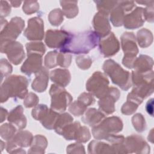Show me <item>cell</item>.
<instances>
[{
	"label": "cell",
	"mask_w": 154,
	"mask_h": 154,
	"mask_svg": "<svg viewBox=\"0 0 154 154\" xmlns=\"http://www.w3.org/2000/svg\"><path fill=\"white\" fill-rule=\"evenodd\" d=\"M66 152L67 153H85L84 146L78 142L69 145L67 147Z\"/></svg>",
	"instance_id": "obj_50"
},
{
	"label": "cell",
	"mask_w": 154,
	"mask_h": 154,
	"mask_svg": "<svg viewBox=\"0 0 154 154\" xmlns=\"http://www.w3.org/2000/svg\"><path fill=\"white\" fill-rule=\"evenodd\" d=\"M58 52L56 51L49 52L44 59V64L47 69H52L57 65V55Z\"/></svg>",
	"instance_id": "obj_42"
},
{
	"label": "cell",
	"mask_w": 154,
	"mask_h": 154,
	"mask_svg": "<svg viewBox=\"0 0 154 154\" xmlns=\"http://www.w3.org/2000/svg\"><path fill=\"white\" fill-rule=\"evenodd\" d=\"M49 78L55 84L65 87L70 82L71 75L66 69H56L49 73Z\"/></svg>",
	"instance_id": "obj_24"
},
{
	"label": "cell",
	"mask_w": 154,
	"mask_h": 154,
	"mask_svg": "<svg viewBox=\"0 0 154 154\" xmlns=\"http://www.w3.org/2000/svg\"><path fill=\"white\" fill-rule=\"evenodd\" d=\"M124 146L126 153L148 154L150 148L144 139L138 135H131L125 139Z\"/></svg>",
	"instance_id": "obj_14"
},
{
	"label": "cell",
	"mask_w": 154,
	"mask_h": 154,
	"mask_svg": "<svg viewBox=\"0 0 154 154\" xmlns=\"http://www.w3.org/2000/svg\"><path fill=\"white\" fill-rule=\"evenodd\" d=\"M73 118L67 112L60 114L54 126V130L57 134L60 135L62 129L69 123L73 122Z\"/></svg>",
	"instance_id": "obj_33"
},
{
	"label": "cell",
	"mask_w": 154,
	"mask_h": 154,
	"mask_svg": "<svg viewBox=\"0 0 154 154\" xmlns=\"http://www.w3.org/2000/svg\"><path fill=\"white\" fill-rule=\"evenodd\" d=\"M105 118V115L99 109L90 108L85 111L81 118V120L84 124L93 128L99 124Z\"/></svg>",
	"instance_id": "obj_23"
},
{
	"label": "cell",
	"mask_w": 154,
	"mask_h": 154,
	"mask_svg": "<svg viewBox=\"0 0 154 154\" xmlns=\"http://www.w3.org/2000/svg\"><path fill=\"white\" fill-rule=\"evenodd\" d=\"M28 58L21 66L20 70L28 76L37 73L42 67V56L38 54H27Z\"/></svg>",
	"instance_id": "obj_20"
},
{
	"label": "cell",
	"mask_w": 154,
	"mask_h": 154,
	"mask_svg": "<svg viewBox=\"0 0 154 154\" xmlns=\"http://www.w3.org/2000/svg\"><path fill=\"white\" fill-rule=\"evenodd\" d=\"M91 138L90 132L89 129L85 126H80L76 134L75 140L80 143H85L87 142Z\"/></svg>",
	"instance_id": "obj_40"
},
{
	"label": "cell",
	"mask_w": 154,
	"mask_h": 154,
	"mask_svg": "<svg viewBox=\"0 0 154 154\" xmlns=\"http://www.w3.org/2000/svg\"><path fill=\"white\" fill-rule=\"evenodd\" d=\"M88 152L91 154L97 153H114L111 145L103 141H91L88 146Z\"/></svg>",
	"instance_id": "obj_26"
},
{
	"label": "cell",
	"mask_w": 154,
	"mask_h": 154,
	"mask_svg": "<svg viewBox=\"0 0 154 154\" xmlns=\"http://www.w3.org/2000/svg\"><path fill=\"white\" fill-rule=\"evenodd\" d=\"M71 34L63 29H48L46 32L45 42L50 48L60 49L69 41Z\"/></svg>",
	"instance_id": "obj_13"
},
{
	"label": "cell",
	"mask_w": 154,
	"mask_h": 154,
	"mask_svg": "<svg viewBox=\"0 0 154 154\" xmlns=\"http://www.w3.org/2000/svg\"><path fill=\"white\" fill-rule=\"evenodd\" d=\"M87 106L83 104L81 102L77 100L70 103L69 107V111L73 116L79 117L80 116H82L84 114L87 110Z\"/></svg>",
	"instance_id": "obj_39"
},
{
	"label": "cell",
	"mask_w": 154,
	"mask_h": 154,
	"mask_svg": "<svg viewBox=\"0 0 154 154\" xmlns=\"http://www.w3.org/2000/svg\"><path fill=\"white\" fill-rule=\"evenodd\" d=\"M144 17L145 20L148 22H153V5L147 6L144 8Z\"/></svg>",
	"instance_id": "obj_52"
},
{
	"label": "cell",
	"mask_w": 154,
	"mask_h": 154,
	"mask_svg": "<svg viewBox=\"0 0 154 154\" xmlns=\"http://www.w3.org/2000/svg\"><path fill=\"white\" fill-rule=\"evenodd\" d=\"M44 23L39 17H34L28 21V26L23 35L29 40L40 41L44 37Z\"/></svg>",
	"instance_id": "obj_16"
},
{
	"label": "cell",
	"mask_w": 154,
	"mask_h": 154,
	"mask_svg": "<svg viewBox=\"0 0 154 154\" xmlns=\"http://www.w3.org/2000/svg\"><path fill=\"white\" fill-rule=\"evenodd\" d=\"M99 41V37L91 30L76 34H72L69 41L60 51L61 52L69 54H86L97 46Z\"/></svg>",
	"instance_id": "obj_2"
},
{
	"label": "cell",
	"mask_w": 154,
	"mask_h": 154,
	"mask_svg": "<svg viewBox=\"0 0 154 154\" xmlns=\"http://www.w3.org/2000/svg\"><path fill=\"white\" fill-rule=\"evenodd\" d=\"M153 60L152 58L146 55H140L136 58L134 63L133 68L139 72H147L152 70Z\"/></svg>",
	"instance_id": "obj_25"
},
{
	"label": "cell",
	"mask_w": 154,
	"mask_h": 154,
	"mask_svg": "<svg viewBox=\"0 0 154 154\" xmlns=\"http://www.w3.org/2000/svg\"><path fill=\"white\" fill-rule=\"evenodd\" d=\"M98 45L100 54L105 57L114 55L120 49V43L112 32L106 36L99 38Z\"/></svg>",
	"instance_id": "obj_17"
},
{
	"label": "cell",
	"mask_w": 154,
	"mask_h": 154,
	"mask_svg": "<svg viewBox=\"0 0 154 154\" xmlns=\"http://www.w3.org/2000/svg\"><path fill=\"white\" fill-rule=\"evenodd\" d=\"M136 7L134 1H118L117 4L109 13V20L112 24L116 27L123 25L125 16Z\"/></svg>",
	"instance_id": "obj_11"
},
{
	"label": "cell",
	"mask_w": 154,
	"mask_h": 154,
	"mask_svg": "<svg viewBox=\"0 0 154 154\" xmlns=\"http://www.w3.org/2000/svg\"><path fill=\"white\" fill-rule=\"evenodd\" d=\"M144 22V8L136 7L125 16L123 25L126 29H134L143 26Z\"/></svg>",
	"instance_id": "obj_18"
},
{
	"label": "cell",
	"mask_w": 154,
	"mask_h": 154,
	"mask_svg": "<svg viewBox=\"0 0 154 154\" xmlns=\"http://www.w3.org/2000/svg\"><path fill=\"white\" fill-rule=\"evenodd\" d=\"M27 54H38L43 56L46 51L45 45L40 42H32L25 45Z\"/></svg>",
	"instance_id": "obj_34"
},
{
	"label": "cell",
	"mask_w": 154,
	"mask_h": 154,
	"mask_svg": "<svg viewBox=\"0 0 154 154\" xmlns=\"http://www.w3.org/2000/svg\"><path fill=\"white\" fill-rule=\"evenodd\" d=\"M25 27V21L20 17H14L1 30V43L15 41Z\"/></svg>",
	"instance_id": "obj_10"
},
{
	"label": "cell",
	"mask_w": 154,
	"mask_h": 154,
	"mask_svg": "<svg viewBox=\"0 0 154 154\" xmlns=\"http://www.w3.org/2000/svg\"><path fill=\"white\" fill-rule=\"evenodd\" d=\"M39 101L38 96L34 93H28L24 98L23 105L26 108H32L37 105Z\"/></svg>",
	"instance_id": "obj_47"
},
{
	"label": "cell",
	"mask_w": 154,
	"mask_h": 154,
	"mask_svg": "<svg viewBox=\"0 0 154 154\" xmlns=\"http://www.w3.org/2000/svg\"><path fill=\"white\" fill-rule=\"evenodd\" d=\"M1 52L6 54L9 61L14 65L22 63L25 57L23 45L17 41L1 43Z\"/></svg>",
	"instance_id": "obj_12"
},
{
	"label": "cell",
	"mask_w": 154,
	"mask_h": 154,
	"mask_svg": "<svg viewBox=\"0 0 154 154\" xmlns=\"http://www.w3.org/2000/svg\"><path fill=\"white\" fill-rule=\"evenodd\" d=\"M0 69H1V80L2 79L3 77L10 75L13 71V68L11 65L9 63V62L6 59H4V58H2L1 60Z\"/></svg>",
	"instance_id": "obj_48"
},
{
	"label": "cell",
	"mask_w": 154,
	"mask_h": 154,
	"mask_svg": "<svg viewBox=\"0 0 154 154\" xmlns=\"http://www.w3.org/2000/svg\"><path fill=\"white\" fill-rule=\"evenodd\" d=\"M1 150H3V149H4L3 146H5V145H4V142H3L2 140L1 141Z\"/></svg>",
	"instance_id": "obj_58"
},
{
	"label": "cell",
	"mask_w": 154,
	"mask_h": 154,
	"mask_svg": "<svg viewBox=\"0 0 154 154\" xmlns=\"http://www.w3.org/2000/svg\"><path fill=\"white\" fill-rule=\"evenodd\" d=\"M138 4H144L145 5L147 6H150L152 5H153L154 1H137L136 2Z\"/></svg>",
	"instance_id": "obj_55"
},
{
	"label": "cell",
	"mask_w": 154,
	"mask_h": 154,
	"mask_svg": "<svg viewBox=\"0 0 154 154\" xmlns=\"http://www.w3.org/2000/svg\"><path fill=\"white\" fill-rule=\"evenodd\" d=\"M132 123L138 132H143L146 129V123L144 116L141 113H137L132 117Z\"/></svg>",
	"instance_id": "obj_37"
},
{
	"label": "cell",
	"mask_w": 154,
	"mask_h": 154,
	"mask_svg": "<svg viewBox=\"0 0 154 154\" xmlns=\"http://www.w3.org/2000/svg\"><path fill=\"white\" fill-rule=\"evenodd\" d=\"M131 82L134 88L127 96V100L140 105L143 100L153 92V71L132 72Z\"/></svg>",
	"instance_id": "obj_1"
},
{
	"label": "cell",
	"mask_w": 154,
	"mask_h": 154,
	"mask_svg": "<svg viewBox=\"0 0 154 154\" xmlns=\"http://www.w3.org/2000/svg\"><path fill=\"white\" fill-rule=\"evenodd\" d=\"M7 116H8V111L7 109H4L3 107H1V122H3Z\"/></svg>",
	"instance_id": "obj_54"
},
{
	"label": "cell",
	"mask_w": 154,
	"mask_h": 154,
	"mask_svg": "<svg viewBox=\"0 0 154 154\" xmlns=\"http://www.w3.org/2000/svg\"><path fill=\"white\" fill-rule=\"evenodd\" d=\"M93 26L94 32L99 38L106 36L111 32V25L109 22L108 15L98 11L93 19Z\"/></svg>",
	"instance_id": "obj_19"
},
{
	"label": "cell",
	"mask_w": 154,
	"mask_h": 154,
	"mask_svg": "<svg viewBox=\"0 0 154 154\" xmlns=\"http://www.w3.org/2000/svg\"><path fill=\"white\" fill-rule=\"evenodd\" d=\"M59 115L60 114L57 111H54L51 108L49 109L46 114L40 122L43 126H44L46 129L48 130L54 129Z\"/></svg>",
	"instance_id": "obj_31"
},
{
	"label": "cell",
	"mask_w": 154,
	"mask_h": 154,
	"mask_svg": "<svg viewBox=\"0 0 154 154\" xmlns=\"http://www.w3.org/2000/svg\"><path fill=\"white\" fill-rule=\"evenodd\" d=\"M138 107V105H137V103L132 101L127 100L122 105L121 108V112L124 115H126V116L131 115L136 111Z\"/></svg>",
	"instance_id": "obj_46"
},
{
	"label": "cell",
	"mask_w": 154,
	"mask_h": 154,
	"mask_svg": "<svg viewBox=\"0 0 154 154\" xmlns=\"http://www.w3.org/2000/svg\"><path fill=\"white\" fill-rule=\"evenodd\" d=\"M7 120L18 129H23L26 126V118L23 114V108L21 105H17L11 110L8 114Z\"/></svg>",
	"instance_id": "obj_22"
},
{
	"label": "cell",
	"mask_w": 154,
	"mask_h": 154,
	"mask_svg": "<svg viewBox=\"0 0 154 154\" xmlns=\"http://www.w3.org/2000/svg\"><path fill=\"white\" fill-rule=\"evenodd\" d=\"M109 80L106 76L100 72H95L86 82V89L98 99L105 96L109 89Z\"/></svg>",
	"instance_id": "obj_8"
},
{
	"label": "cell",
	"mask_w": 154,
	"mask_h": 154,
	"mask_svg": "<svg viewBox=\"0 0 154 154\" xmlns=\"http://www.w3.org/2000/svg\"><path fill=\"white\" fill-rule=\"evenodd\" d=\"M39 4L36 1H25L22 7L23 11L26 14H31L39 10Z\"/></svg>",
	"instance_id": "obj_43"
},
{
	"label": "cell",
	"mask_w": 154,
	"mask_h": 154,
	"mask_svg": "<svg viewBox=\"0 0 154 154\" xmlns=\"http://www.w3.org/2000/svg\"><path fill=\"white\" fill-rule=\"evenodd\" d=\"M76 63L79 69L82 70H87L91 66L92 60L89 56L81 55L76 58Z\"/></svg>",
	"instance_id": "obj_44"
},
{
	"label": "cell",
	"mask_w": 154,
	"mask_h": 154,
	"mask_svg": "<svg viewBox=\"0 0 154 154\" xmlns=\"http://www.w3.org/2000/svg\"><path fill=\"white\" fill-rule=\"evenodd\" d=\"M10 3L11 4V5L13 7H18L20 5L22 1H10Z\"/></svg>",
	"instance_id": "obj_56"
},
{
	"label": "cell",
	"mask_w": 154,
	"mask_h": 154,
	"mask_svg": "<svg viewBox=\"0 0 154 154\" xmlns=\"http://www.w3.org/2000/svg\"><path fill=\"white\" fill-rule=\"evenodd\" d=\"M136 40L140 47L146 48L152 45L153 42V34L150 30L146 28H142L138 31Z\"/></svg>",
	"instance_id": "obj_30"
},
{
	"label": "cell",
	"mask_w": 154,
	"mask_h": 154,
	"mask_svg": "<svg viewBox=\"0 0 154 154\" xmlns=\"http://www.w3.org/2000/svg\"><path fill=\"white\" fill-rule=\"evenodd\" d=\"M123 127V122L119 117H105L99 124L93 127L92 134L96 140H106L111 135L122 131Z\"/></svg>",
	"instance_id": "obj_5"
},
{
	"label": "cell",
	"mask_w": 154,
	"mask_h": 154,
	"mask_svg": "<svg viewBox=\"0 0 154 154\" xmlns=\"http://www.w3.org/2000/svg\"><path fill=\"white\" fill-rule=\"evenodd\" d=\"M49 78V73L46 67L42 69L35 73V78L33 80L31 88L35 91L42 93L45 91L48 87Z\"/></svg>",
	"instance_id": "obj_21"
},
{
	"label": "cell",
	"mask_w": 154,
	"mask_h": 154,
	"mask_svg": "<svg viewBox=\"0 0 154 154\" xmlns=\"http://www.w3.org/2000/svg\"><path fill=\"white\" fill-rule=\"evenodd\" d=\"M121 46L124 52L122 64L128 69H132L138 49L135 34L131 32H125L120 37Z\"/></svg>",
	"instance_id": "obj_6"
},
{
	"label": "cell",
	"mask_w": 154,
	"mask_h": 154,
	"mask_svg": "<svg viewBox=\"0 0 154 154\" xmlns=\"http://www.w3.org/2000/svg\"><path fill=\"white\" fill-rule=\"evenodd\" d=\"M1 17H5L8 16L11 12V7L8 2L6 1H1Z\"/></svg>",
	"instance_id": "obj_51"
},
{
	"label": "cell",
	"mask_w": 154,
	"mask_h": 154,
	"mask_svg": "<svg viewBox=\"0 0 154 154\" xmlns=\"http://www.w3.org/2000/svg\"><path fill=\"white\" fill-rule=\"evenodd\" d=\"M99 11L109 15L118 1H94Z\"/></svg>",
	"instance_id": "obj_36"
},
{
	"label": "cell",
	"mask_w": 154,
	"mask_h": 154,
	"mask_svg": "<svg viewBox=\"0 0 154 154\" xmlns=\"http://www.w3.org/2000/svg\"><path fill=\"white\" fill-rule=\"evenodd\" d=\"M81 126L79 122H71L62 129L60 135L63 136L66 140H75L76 132Z\"/></svg>",
	"instance_id": "obj_32"
},
{
	"label": "cell",
	"mask_w": 154,
	"mask_h": 154,
	"mask_svg": "<svg viewBox=\"0 0 154 154\" xmlns=\"http://www.w3.org/2000/svg\"><path fill=\"white\" fill-rule=\"evenodd\" d=\"M62 12L67 18L72 19L76 17L78 14V1H61Z\"/></svg>",
	"instance_id": "obj_28"
},
{
	"label": "cell",
	"mask_w": 154,
	"mask_h": 154,
	"mask_svg": "<svg viewBox=\"0 0 154 154\" xmlns=\"http://www.w3.org/2000/svg\"><path fill=\"white\" fill-rule=\"evenodd\" d=\"M125 139V138L123 135L112 134L105 140L110 143L114 153H126L124 146Z\"/></svg>",
	"instance_id": "obj_29"
},
{
	"label": "cell",
	"mask_w": 154,
	"mask_h": 154,
	"mask_svg": "<svg viewBox=\"0 0 154 154\" xmlns=\"http://www.w3.org/2000/svg\"><path fill=\"white\" fill-rule=\"evenodd\" d=\"M72 61V55L69 53L58 52L57 55V65L62 67H68Z\"/></svg>",
	"instance_id": "obj_45"
},
{
	"label": "cell",
	"mask_w": 154,
	"mask_h": 154,
	"mask_svg": "<svg viewBox=\"0 0 154 154\" xmlns=\"http://www.w3.org/2000/svg\"><path fill=\"white\" fill-rule=\"evenodd\" d=\"M33 139L32 134L28 131H20L6 144V150L10 153H25L22 147L31 146Z\"/></svg>",
	"instance_id": "obj_9"
},
{
	"label": "cell",
	"mask_w": 154,
	"mask_h": 154,
	"mask_svg": "<svg viewBox=\"0 0 154 154\" xmlns=\"http://www.w3.org/2000/svg\"><path fill=\"white\" fill-rule=\"evenodd\" d=\"M48 146L46 138L42 135H36L33 139L28 150V153H44Z\"/></svg>",
	"instance_id": "obj_27"
},
{
	"label": "cell",
	"mask_w": 154,
	"mask_h": 154,
	"mask_svg": "<svg viewBox=\"0 0 154 154\" xmlns=\"http://www.w3.org/2000/svg\"><path fill=\"white\" fill-rule=\"evenodd\" d=\"M28 80L26 77L20 75H11L7 77L1 87L0 101L6 102L9 97L24 99L28 94Z\"/></svg>",
	"instance_id": "obj_3"
},
{
	"label": "cell",
	"mask_w": 154,
	"mask_h": 154,
	"mask_svg": "<svg viewBox=\"0 0 154 154\" xmlns=\"http://www.w3.org/2000/svg\"><path fill=\"white\" fill-rule=\"evenodd\" d=\"M78 100L81 102L85 106H88L95 102V99L93 95L90 93H82L78 97Z\"/></svg>",
	"instance_id": "obj_49"
},
{
	"label": "cell",
	"mask_w": 154,
	"mask_h": 154,
	"mask_svg": "<svg viewBox=\"0 0 154 154\" xmlns=\"http://www.w3.org/2000/svg\"><path fill=\"white\" fill-rule=\"evenodd\" d=\"M16 128L11 123H4L0 127V135L2 138L8 141L15 135Z\"/></svg>",
	"instance_id": "obj_35"
},
{
	"label": "cell",
	"mask_w": 154,
	"mask_h": 154,
	"mask_svg": "<svg viewBox=\"0 0 154 154\" xmlns=\"http://www.w3.org/2000/svg\"><path fill=\"white\" fill-rule=\"evenodd\" d=\"M49 94L51 97V108L57 112H64L73 100L72 96L64 87L55 84L51 85Z\"/></svg>",
	"instance_id": "obj_7"
},
{
	"label": "cell",
	"mask_w": 154,
	"mask_h": 154,
	"mask_svg": "<svg viewBox=\"0 0 154 154\" xmlns=\"http://www.w3.org/2000/svg\"><path fill=\"white\" fill-rule=\"evenodd\" d=\"M153 129L151 130L149 134V136H148V140L150 141L152 143H153Z\"/></svg>",
	"instance_id": "obj_57"
},
{
	"label": "cell",
	"mask_w": 154,
	"mask_h": 154,
	"mask_svg": "<svg viewBox=\"0 0 154 154\" xmlns=\"http://www.w3.org/2000/svg\"><path fill=\"white\" fill-rule=\"evenodd\" d=\"M102 69L108 75L112 83L118 85L123 90H128L131 85V77L128 71L124 70L117 62L112 59L104 61Z\"/></svg>",
	"instance_id": "obj_4"
},
{
	"label": "cell",
	"mask_w": 154,
	"mask_h": 154,
	"mask_svg": "<svg viewBox=\"0 0 154 154\" xmlns=\"http://www.w3.org/2000/svg\"><path fill=\"white\" fill-rule=\"evenodd\" d=\"M120 96V92L117 88L109 87L107 94L98 101L99 110L104 114H112L116 111L114 103L119 100Z\"/></svg>",
	"instance_id": "obj_15"
},
{
	"label": "cell",
	"mask_w": 154,
	"mask_h": 154,
	"mask_svg": "<svg viewBox=\"0 0 154 154\" xmlns=\"http://www.w3.org/2000/svg\"><path fill=\"white\" fill-rule=\"evenodd\" d=\"M49 108L46 105L39 104L34 106L31 112L32 117L36 120L41 121L48 111Z\"/></svg>",
	"instance_id": "obj_41"
},
{
	"label": "cell",
	"mask_w": 154,
	"mask_h": 154,
	"mask_svg": "<svg viewBox=\"0 0 154 154\" xmlns=\"http://www.w3.org/2000/svg\"><path fill=\"white\" fill-rule=\"evenodd\" d=\"M48 20L52 25L55 26H59L64 20L62 10L60 8L52 10L48 15Z\"/></svg>",
	"instance_id": "obj_38"
},
{
	"label": "cell",
	"mask_w": 154,
	"mask_h": 154,
	"mask_svg": "<svg viewBox=\"0 0 154 154\" xmlns=\"http://www.w3.org/2000/svg\"><path fill=\"white\" fill-rule=\"evenodd\" d=\"M153 99L151 98L149 99L146 105V109L149 114L151 116H153Z\"/></svg>",
	"instance_id": "obj_53"
}]
</instances>
